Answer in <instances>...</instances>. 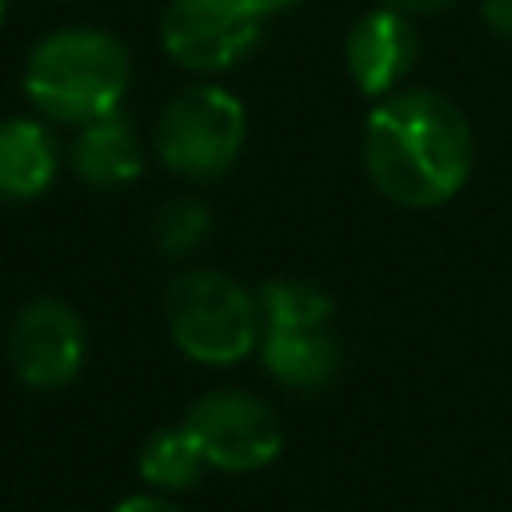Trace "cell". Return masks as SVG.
Listing matches in <instances>:
<instances>
[{"label": "cell", "instance_id": "4fadbf2b", "mask_svg": "<svg viewBox=\"0 0 512 512\" xmlns=\"http://www.w3.org/2000/svg\"><path fill=\"white\" fill-rule=\"evenodd\" d=\"M260 320L264 328H296V324H328L336 304L324 288L308 284V280H268L260 292Z\"/></svg>", "mask_w": 512, "mask_h": 512}, {"label": "cell", "instance_id": "2e32d148", "mask_svg": "<svg viewBox=\"0 0 512 512\" xmlns=\"http://www.w3.org/2000/svg\"><path fill=\"white\" fill-rule=\"evenodd\" d=\"M112 512H184V508L176 500H168V496H128Z\"/></svg>", "mask_w": 512, "mask_h": 512}, {"label": "cell", "instance_id": "52a82bcc", "mask_svg": "<svg viewBox=\"0 0 512 512\" xmlns=\"http://www.w3.org/2000/svg\"><path fill=\"white\" fill-rule=\"evenodd\" d=\"M88 356V332L72 304L40 296L24 304L8 332V364L20 384L36 392L68 388Z\"/></svg>", "mask_w": 512, "mask_h": 512}, {"label": "cell", "instance_id": "ac0fdd59", "mask_svg": "<svg viewBox=\"0 0 512 512\" xmlns=\"http://www.w3.org/2000/svg\"><path fill=\"white\" fill-rule=\"evenodd\" d=\"M4 4H8V0H0V20H4Z\"/></svg>", "mask_w": 512, "mask_h": 512}, {"label": "cell", "instance_id": "7c38bea8", "mask_svg": "<svg viewBox=\"0 0 512 512\" xmlns=\"http://www.w3.org/2000/svg\"><path fill=\"white\" fill-rule=\"evenodd\" d=\"M140 476L144 484H152L156 492H184L200 480V472L208 468L204 464V452L196 448V440L188 436V428H156L144 448H140Z\"/></svg>", "mask_w": 512, "mask_h": 512}, {"label": "cell", "instance_id": "5b68a950", "mask_svg": "<svg viewBox=\"0 0 512 512\" xmlns=\"http://www.w3.org/2000/svg\"><path fill=\"white\" fill-rule=\"evenodd\" d=\"M296 4L300 0H172L160 20V44L188 72H224L256 48L264 20Z\"/></svg>", "mask_w": 512, "mask_h": 512}, {"label": "cell", "instance_id": "7a4b0ae2", "mask_svg": "<svg viewBox=\"0 0 512 512\" xmlns=\"http://www.w3.org/2000/svg\"><path fill=\"white\" fill-rule=\"evenodd\" d=\"M128 80V48L104 28H60L24 60V92L36 112L76 128L116 112Z\"/></svg>", "mask_w": 512, "mask_h": 512}, {"label": "cell", "instance_id": "9c48e42d", "mask_svg": "<svg viewBox=\"0 0 512 512\" xmlns=\"http://www.w3.org/2000/svg\"><path fill=\"white\" fill-rule=\"evenodd\" d=\"M68 160H72V172L92 188H120L144 172L140 136L120 108L100 120L80 124L72 136Z\"/></svg>", "mask_w": 512, "mask_h": 512}, {"label": "cell", "instance_id": "5bb4252c", "mask_svg": "<svg viewBox=\"0 0 512 512\" xmlns=\"http://www.w3.org/2000/svg\"><path fill=\"white\" fill-rule=\"evenodd\" d=\"M212 232V212L208 204L192 200V196H180V200H168L156 216V244L164 256L180 260V256H192Z\"/></svg>", "mask_w": 512, "mask_h": 512}, {"label": "cell", "instance_id": "8992f818", "mask_svg": "<svg viewBox=\"0 0 512 512\" xmlns=\"http://www.w3.org/2000/svg\"><path fill=\"white\" fill-rule=\"evenodd\" d=\"M184 428L204 452V464L220 472H260L280 456L284 444L276 412L240 388L204 392L188 408Z\"/></svg>", "mask_w": 512, "mask_h": 512}, {"label": "cell", "instance_id": "8fae6325", "mask_svg": "<svg viewBox=\"0 0 512 512\" xmlns=\"http://www.w3.org/2000/svg\"><path fill=\"white\" fill-rule=\"evenodd\" d=\"M60 168V148L40 120H0V200H36Z\"/></svg>", "mask_w": 512, "mask_h": 512}, {"label": "cell", "instance_id": "277c9868", "mask_svg": "<svg viewBox=\"0 0 512 512\" xmlns=\"http://www.w3.org/2000/svg\"><path fill=\"white\" fill-rule=\"evenodd\" d=\"M244 104L220 84H196L172 96L156 120L152 144L168 172L212 180L228 172L244 148Z\"/></svg>", "mask_w": 512, "mask_h": 512}, {"label": "cell", "instance_id": "6da1fadb", "mask_svg": "<svg viewBox=\"0 0 512 512\" xmlns=\"http://www.w3.org/2000/svg\"><path fill=\"white\" fill-rule=\"evenodd\" d=\"M364 168L380 196L400 208L448 204L472 172L468 116L440 92L396 88L368 112Z\"/></svg>", "mask_w": 512, "mask_h": 512}, {"label": "cell", "instance_id": "e0dca14e", "mask_svg": "<svg viewBox=\"0 0 512 512\" xmlns=\"http://www.w3.org/2000/svg\"><path fill=\"white\" fill-rule=\"evenodd\" d=\"M384 8H396L404 16H424V12H444L452 0H380Z\"/></svg>", "mask_w": 512, "mask_h": 512}, {"label": "cell", "instance_id": "30bf717a", "mask_svg": "<svg viewBox=\"0 0 512 512\" xmlns=\"http://www.w3.org/2000/svg\"><path fill=\"white\" fill-rule=\"evenodd\" d=\"M260 360L268 376L292 392L324 388L340 368V348L328 324H296V328H264Z\"/></svg>", "mask_w": 512, "mask_h": 512}, {"label": "cell", "instance_id": "3957f363", "mask_svg": "<svg viewBox=\"0 0 512 512\" xmlns=\"http://www.w3.org/2000/svg\"><path fill=\"white\" fill-rule=\"evenodd\" d=\"M164 316L172 344L196 364H236L260 348V300L224 272L192 268L168 284Z\"/></svg>", "mask_w": 512, "mask_h": 512}, {"label": "cell", "instance_id": "9a60e30c", "mask_svg": "<svg viewBox=\"0 0 512 512\" xmlns=\"http://www.w3.org/2000/svg\"><path fill=\"white\" fill-rule=\"evenodd\" d=\"M484 20L496 36L512 40V0H484Z\"/></svg>", "mask_w": 512, "mask_h": 512}, {"label": "cell", "instance_id": "ba28073f", "mask_svg": "<svg viewBox=\"0 0 512 512\" xmlns=\"http://www.w3.org/2000/svg\"><path fill=\"white\" fill-rule=\"evenodd\" d=\"M416 52H420V36H416L412 20L404 12L380 4L348 28L344 64H348L352 84L364 96H388L412 72Z\"/></svg>", "mask_w": 512, "mask_h": 512}]
</instances>
